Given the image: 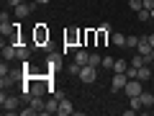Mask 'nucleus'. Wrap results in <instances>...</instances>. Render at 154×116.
I'll return each mask as SVG.
<instances>
[{
	"label": "nucleus",
	"mask_w": 154,
	"mask_h": 116,
	"mask_svg": "<svg viewBox=\"0 0 154 116\" xmlns=\"http://www.w3.org/2000/svg\"><path fill=\"white\" fill-rule=\"evenodd\" d=\"M75 62H77V65H88V62H90V54H88V49H75Z\"/></svg>",
	"instance_id": "nucleus-17"
},
{
	"label": "nucleus",
	"mask_w": 154,
	"mask_h": 116,
	"mask_svg": "<svg viewBox=\"0 0 154 116\" xmlns=\"http://www.w3.org/2000/svg\"><path fill=\"white\" fill-rule=\"evenodd\" d=\"M59 65H62V54H57V52H54V54H49V60H46V67H49V75L59 70Z\"/></svg>",
	"instance_id": "nucleus-13"
},
{
	"label": "nucleus",
	"mask_w": 154,
	"mask_h": 116,
	"mask_svg": "<svg viewBox=\"0 0 154 116\" xmlns=\"http://www.w3.org/2000/svg\"><path fill=\"white\" fill-rule=\"evenodd\" d=\"M113 65H116L113 57H103V62H100V67H105V70H113Z\"/></svg>",
	"instance_id": "nucleus-23"
},
{
	"label": "nucleus",
	"mask_w": 154,
	"mask_h": 116,
	"mask_svg": "<svg viewBox=\"0 0 154 116\" xmlns=\"http://www.w3.org/2000/svg\"><path fill=\"white\" fill-rule=\"evenodd\" d=\"M152 111H154V106H152Z\"/></svg>",
	"instance_id": "nucleus-36"
},
{
	"label": "nucleus",
	"mask_w": 154,
	"mask_h": 116,
	"mask_svg": "<svg viewBox=\"0 0 154 116\" xmlns=\"http://www.w3.org/2000/svg\"><path fill=\"white\" fill-rule=\"evenodd\" d=\"M128 106H131V108H136V111H141V98H128Z\"/></svg>",
	"instance_id": "nucleus-25"
},
{
	"label": "nucleus",
	"mask_w": 154,
	"mask_h": 116,
	"mask_svg": "<svg viewBox=\"0 0 154 116\" xmlns=\"http://www.w3.org/2000/svg\"><path fill=\"white\" fill-rule=\"evenodd\" d=\"M28 106H33L36 114H46V101H44V95H33V98L28 101Z\"/></svg>",
	"instance_id": "nucleus-8"
},
{
	"label": "nucleus",
	"mask_w": 154,
	"mask_h": 116,
	"mask_svg": "<svg viewBox=\"0 0 154 116\" xmlns=\"http://www.w3.org/2000/svg\"><path fill=\"white\" fill-rule=\"evenodd\" d=\"M5 3H8V5H11V8H18V5H21V3H23V0H5Z\"/></svg>",
	"instance_id": "nucleus-31"
},
{
	"label": "nucleus",
	"mask_w": 154,
	"mask_h": 116,
	"mask_svg": "<svg viewBox=\"0 0 154 116\" xmlns=\"http://www.w3.org/2000/svg\"><path fill=\"white\" fill-rule=\"evenodd\" d=\"M62 98H64L62 93H54V95H51V98L46 101V114H57V108H59V101H62Z\"/></svg>",
	"instance_id": "nucleus-11"
},
{
	"label": "nucleus",
	"mask_w": 154,
	"mask_h": 116,
	"mask_svg": "<svg viewBox=\"0 0 154 116\" xmlns=\"http://www.w3.org/2000/svg\"><path fill=\"white\" fill-rule=\"evenodd\" d=\"M95 77H98V67L85 65L82 70H80V80H82V83H95Z\"/></svg>",
	"instance_id": "nucleus-4"
},
{
	"label": "nucleus",
	"mask_w": 154,
	"mask_h": 116,
	"mask_svg": "<svg viewBox=\"0 0 154 116\" xmlns=\"http://www.w3.org/2000/svg\"><path fill=\"white\" fill-rule=\"evenodd\" d=\"M139 80H141V83H146L149 77H152V70H149V65H144V67H139Z\"/></svg>",
	"instance_id": "nucleus-19"
},
{
	"label": "nucleus",
	"mask_w": 154,
	"mask_h": 116,
	"mask_svg": "<svg viewBox=\"0 0 154 116\" xmlns=\"http://www.w3.org/2000/svg\"><path fill=\"white\" fill-rule=\"evenodd\" d=\"M144 3V8H146V11H154V0H141Z\"/></svg>",
	"instance_id": "nucleus-30"
},
{
	"label": "nucleus",
	"mask_w": 154,
	"mask_h": 116,
	"mask_svg": "<svg viewBox=\"0 0 154 116\" xmlns=\"http://www.w3.org/2000/svg\"><path fill=\"white\" fill-rule=\"evenodd\" d=\"M136 18H139V23H146L149 18H152V11H146V8H141V11L136 13Z\"/></svg>",
	"instance_id": "nucleus-20"
},
{
	"label": "nucleus",
	"mask_w": 154,
	"mask_h": 116,
	"mask_svg": "<svg viewBox=\"0 0 154 116\" xmlns=\"http://www.w3.org/2000/svg\"><path fill=\"white\" fill-rule=\"evenodd\" d=\"M110 41H113V47H118V49H126V34H121V31L110 34Z\"/></svg>",
	"instance_id": "nucleus-16"
},
{
	"label": "nucleus",
	"mask_w": 154,
	"mask_h": 116,
	"mask_svg": "<svg viewBox=\"0 0 154 116\" xmlns=\"http://www.w3.org/2000/svg\"><path fill=\"white\" fill-rule=\"evenodd\" d=\"M136 49H139V54H144V57L152 54L154 47H152V41H149V36H141V39H139V47H136Z\"/></svg>",
	"instance_id": "nucleus-9"
},
{
	"label": "nucleus",
	"mask_w": 154,
	"mask_h": 116,
	"mask_svg": "<svg viewBox=\"0 0 154 116\" xmlns=\"http://www.w3.org/2000/svg\"><path fill=\"white\" fill-rule=\"evenodd\" d=\"M128 8H131L134 13H139V11L144 8V3H141V0H128Z\"/></svg>",
	"instance_id": "nucleus-22"
},
{
	"label": "nucleus",
	"mask_w": 154,
	"mask_h": 116,
	"mask_svg": "<svg viewBox=\"0 0 154 116\" xmlns=\"http://www.w3.org/2000/svg\"><path fill=\"white\" fill-rule=\"evenodd\" d=\"M85 41H88V44H93V41H98V39H95V31H88V34H85Z\"/></svg>",
	"instance_id": "nucleus-29"
},
{
	"label": "nucleus",
	"mask_w": 154,
	"mask_h": 116,
	"mask_svg": "<svg viewBox=\"0 0 154 116\" xmlns=\"http://www.w3.org/2000/svg\"><path fill=\"white\" fill-rule=\"evenodd\" d=\"M149 62H152V65H154V49H152V54H149Z\"/></svg>",
	"instance_id": "nucleus-33"
},
{
	"label": "nucleus",
	"mask_w": 154,
	"mask_h": 116,
	"mask_svg": "<svg viewBox=\"0 0 154 116\" xmlns=\"http://www.w3.org/2000/svg\"><path fill=\"white\" fill-rule=\"evenodd\" d=\"M152 21H154V11H152Z\"/></svg>",
	"instance_id": "nucleus-35"
},
{
	"label": "nucleus",
	"mask_w": 154,
	"mask_h": 116,
	"mask_svg": "<svg viewBox=\"0 0 154 116\" xmlns=\"http://www.w3.org/2000/svg\"><path fill=\"white\" fill-rule=\"evenodd\" d=\"M33 3H36V5H46V3H49V0H33Z\"/></svg>",
	"instance_id": "nucleus-32"
},
{
	"label": "nucleus",
	"mask_w": 154,
	"mask_h": 116,
	"mask_svg": "<svg viewBox=\"0 0 154 116\" xmlns=\"http://www.w3.org/2000/svg\"><path fill=\"white\" fill-rule=\"evenodd\" d=\"M139 98H141V108H152V106H154V95L149 93V90H144Z\"/></svg>",
	"instance_id": "nucleus-18"
},
{
	"label": "nucleus",
	"mask_w": 154,
	"mask_h": 116,
	"mask_svg": "<svg viewBox=\"0 0 154 116\" xmlns=\"http://www.w3.org/2000/svg\"><path fill=\"white\" fill-rule=\"evenodd\" d=\"M123 90H126V95H128V98H136V95H141L146 88H144V83L139 80V77H131V80L126 83V88H123Z\"/></svg>",
	"instance_id": "nucleus-2"
},
{
	"label": "nucleus",
	"mask_w": 154,
	"mask_h": 116,
	"mask_svg": "<svg viewBox=\"0 0 154 116\" xmlns=\"http://www.w3.org/2000/svg\"><path fill=\"white\" fill-rule=\"evenodd\" d=\"M18 114H21V116H33L36 111H33V106H28V103H26V106H23L21 111H18Z\"/></svg>",
	"instance_id": "nucleus-26"
},
{
	"label": "nucleus",
	"mask_w": 154,
	"mask_h": 116,
	"mask_svg": "<svg viewBox=\"0 0 154 116\" xmlns=\"http://www.w3.org/2000/svg\"><path fill=\"white\" fill-rule=\"evenodd\" d=\"M57 114H62V116L75 114V106H72V101H69V98H62V101H59V108H57Z\"/></svg>",
	"instance_id": "nucleus-12"
},
{
	"label": "nucleus",
	"mask_w": 154,
	"mask_h": 116,
	"mask_svg": "<svg viewBox=\"0 0 154 116\" xmlns=\"http://www.w3.org/2000/svg\"><path fill=\"white\" fill-rule=\"evenodd\" d=\"M100 62H103V57H100V54H90V62H88V65H93V67H100Z\"/></svg>",
	"instance_id": "nucleus-27"
},
{
	"label": "nucleus",
	"mask_w": 154,
	"mask_h": 116,
	"mask_svg": "<svg viewBox=\"0 0 154 116\" xmlns=\"http://www.w3.org/2000/svg\"><path fill=\"white\" fill-rule=\"evenodd\" d=\"M36 41H38V44H44V49H49V31H46V26H44V23H38V26H36Z\"/></svg>",
	"instance_id": "nucleus-7"
},
{
	"label": "nucleus",
	"mask_w": 154,
	"mask_h": 116,
	"mask_svg": "<svg viewBox=\"0 0 154 116\" xmlns=\"http://www.w3.org/2000/svg\"><path fill=\"white\" fill-rule=\"evenodd\" d=\"M108 36H110V26H108V23H100V28L95 31V39H98V44H105V41H108Z\"/></svg>",
	"instance_id": "nucleus-10"
},
{
	"label": "nucleus",
	"mask_w": 154,
	"mask_h": 116,
	"mask_svg": "<svg viewBox=\"0 0 154 116\" xmlns=\"http://www.w3.org/2000/svg\"><path fill=\"white\" fill-rule=\"evenodd\" d=\"M126 70H128V62H126V60H116L113 72H126Z\"/></svg>",
	"instance_id": "nucleus-21"
},
{
	"label": "nucleus",
	"mask_w": 154,
	"mask_h": 116,
	"mask_svg": "<svg viewBox=\"0 0 154 116\" xmlns=\"http://www.w3.org/2000/svg\"><path fill=\"white\" fill-rule=\"evenodd\" d=\"M80 70H82V65H77V62H72V65L67 67V72H69V75H80Z\"/></svg>",
	"instance_id": "nucleus-24"
},
{
	"label": "nucleus",
	"mask_w": 154,
	"mask_h": 116,
	"mask_svg": "<svg viewBox=\"0 0 154 116\" xmlns=\"http://www.w3.org/2000/svg\"><path fill=\"white\" fill-rule=\"evenodd\" d=\"M149 41H152V47H154V34H152V36H149Z\"/></svg>",
	"instance_id": "nucleus-34"
},
{
	"label": "nucleus",
	"mask_w": 154,
	"mask_h": 116,
	"mask_svg": "<svg viewBox=\"0 0 154 116\" xmlns=\"http://www.w3.org/2000/svg\"><path fill=\"white\" fill-rule=\"evenodd\" d=\"M0 54H3L5 62L16 60V41H5V39H3V49H0Z\"/></svg>",
	"instance_id": "nucleus-5"
},
{
	"label": "nucleus",
	"mask_w": 154,
	"mask_h": 116,
	"mask_svg": "<svg viewBox=\"0 0 154 116\" xmlns=\"http://www.w3.org/2000/svg\"><path fill=\"white\" fill-rule=\"evenodd\" d=\"M0 106H3V114H18V111H21V98L8 95L5 90H3V93H0Z\"/></svg>",
	"instance_id": "nucleus-1"
},
{
	"label": "nucleus",
	"mask_w": 154,
	"mask_h": 116,
	"mask_svg": "<svg viewBox=\"0 0 154 116\" xmlns=\"http://www.w3.org/2000/svg\"><path fill=\"white\" fill-rule=\"evenodd\" d=\"M80 36H82L80 31H69V34H67V36H64V44H67V49H77V39H80Z\"/></svg>",
	"instance_id": "nucleus-15"
},
{
	"label": "nucleus",
	"mask_w": 154,
	"mask_h": 116,
	"mask_svg": "<svg viewBox=\"0 0 154 116\" xmlns=\"http://www.w3.org/2000/svg\"><path fill=\"white\" fill-rule=\"evenodd\" d=\"M33 8H36V3H21L18 8H13V16L16 18H26V16L33 13Z\"/></svg>",
	"instance_id": "nucleus-6"
},
{
	"label": "nucleus",
	"mask_w": 154,
	"mask_h": 116,
	"mask_svg": "<svg viewBox=\"0 0 154 116\" xmlns=\"http://www.w3.org/2000/svg\"><path fill=\"white\" fill-rule=\"evenodd\" d=\"M139 39L141 36H126V47H139Z\"/></svg>",
	"instance_id": "nucleus-28"
},
{
	"label": "nucleus",
	"mask_w": 154,
	"mask_h": 116,
	"mask_svg": "<svg viewBox=\"0 0 154 116\" xmlns=\"http://www.w3.org/2000/svg\"><path fill=\"white\" fill-rule=\"evenodd\" d=\"M128 83V75L126 72H113V80H110V90H123Z\"/></svg>",
	"instance_id": "nucleus-3"
},
{
	"label": "nucleus",
	"mask_w": 154,
	"mask_h": 116,
	"mask_svg": "<svg viewBox=\"0 0 154 116\" xmlns=\"http://www.w3.org/2000/svg\"><path fill=\"white\" fill-rule=\"evenodd\" d=\"M28 57H31V47H26V44H16V60L26 62Z\"/></svg>",
	"instance_id": "nucleus-14"
}]
</instances>
